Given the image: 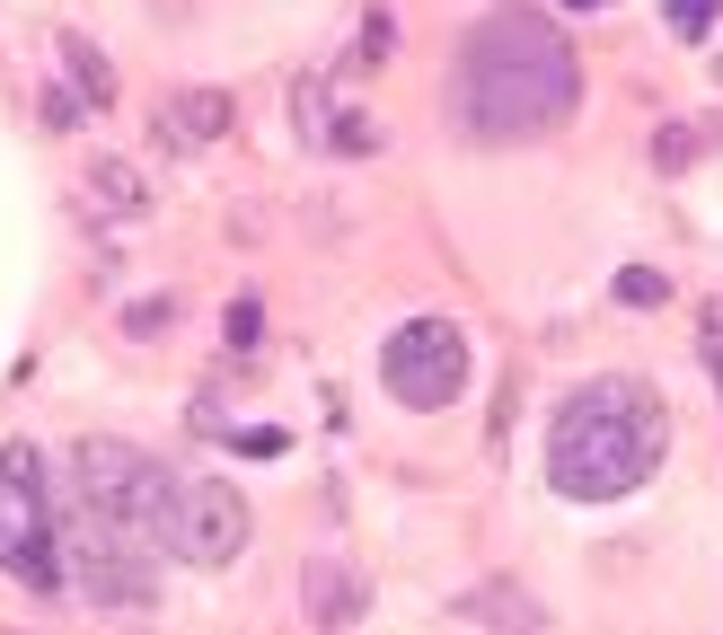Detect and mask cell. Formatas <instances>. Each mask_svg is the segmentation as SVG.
I'll return each instance as SVG.
<instances>
[{
  "instance_id": "obj_1",
  "label": "cell",
  "mask_w": 723,
  "mask_h": 635,
  "mask_svg": "<svg viewBox=\"0 0 723 635\" xmlns=\"http://www.w3.org/2000/svg\"><path fill=\"white\" fill-rule=\"evenodd\" d=\"M574 89H583V80H574L565 36H556L538 9H521V0H503L477 36H468L459 80H450L459 125L477 132V141H529V132L565 125V116H574Z\"/></svg>"
},
{
  "instance_id": "obj_2",
  "label": "cell",
  "mask_w": 723,
  "mask_h": 635,
  "mask_svg": "<svg viewBox=\"0 0 723 635\" xmlns=\"http://www.w3.org/2000/svg\"><path fill=\"white\" fill-rule=\"evenodd\" d=\"M662 450H671V415L644 380L574 388L547 424V477L574 504H617L626 486H644L662 468Z\"/></svg>"
},
{
  "instance_id": "obj_3",
  "label": "cell",
  "mask_w": 723,
  "mask_h": 635,
  "mask_svg": "<svg viewBox=\"0 0 723 635\" xmlns=\"http://www.w3.org/2000/svg\"><path fill=\"white\" fill-rule=\"evenodd\" d=\"M0 565L27 592H62V520H53V495H44V459L27 441L0 450Z\"/></svg>"
},
{
  "instance_id": "obj_4",
  "label": "cell",
  "mask_w": 723,
  "mask_h": 635,
  "mask_svg": "<svg viewBox=\"0 0 723 635\" xmlns=\"http://www.w3.org/2000/svg\"><path fill=\"white\" fill-rule=\"evenodd\" d=\"M71 583L98 601V609H150V547L159 538H141V529H123L116 512H98L89 495H80V512H71Z\"/></svg>"
},
{
  "instance_id": "obj_5",
  "label": "cell",
  "mask_w": 723,
  "mask_h": 635,
  "mask_svg": "<svg viewBox=\"0 0 723 635\" xmlns=\"http://www.w3.org/2000/svg\"><path fill=\"white\" fill-rule=\"evenodd\" d=\"M80 495H89L98 512H116L123 529H141V538H159V547H168V504H177V477H168L159 459L123 450V441H89V450H80Z\"/></svg>"
},
{
  "instance_id": "obj_6",
  "label": "cell",
  "mask_w": 723,
  "mask_h": 635,
  "mask_svg": "<svg viewBox=\"0 0 723 635\" xmlns=\"http://www.w3.org/2000/svg\"><path fill=\"white\" fill-rule=\"evenodd\" d=\"M379 380H388L397 406H450L468 388V336L450 318H406L379 354Z\"/></svg>"
},
{
  "instance_id": "obj_7",
  "label": "cell",
  "mask_w": 723,
  "mask_h": 635,
  "mask_svg": "<svg viewBox=\"0 0 723 635\" xmlns=\"http://www.w3.org/2000/svg\"><path fill=\"white\" fill-rule=\"evenodd\" d=\"M239 547H247L239 486H221V477H177V504H168V556H186V565H230Z\"/></svg>"
},
{
  "instance_id": "obj_8",
  "label": "cell",
  "mask_w": 723,
  "mask_h": 635,
  "mask_svg": "<svg viewBox=\"0 0 723 635\" xmlns=\"http://www.w3.org/2000/svg\"><path fill=\"white\" fill-rule=\"evenodd\" d=\"M345 609H354V583H345L336 565H318V574H309V618H318V627H336Z\"/></svg>"
},
{
  "instance_id": "obj_9",
  "label": "cell",
  "mask_w": 723,
  "mask_h": 635,
  "mask_svg": "<svg viewBox=\"0 0 723 635\" xmlns=\"http://www.w3.org/2000/svg\"><path fill=\"white\" fill-rule=\"evenodd\" d=\"M617 300H626V309H662V300H671V282H662V274H644V265H626V274H617Z\"/></svg>"
},
{
  "instance_id": "obj_10",
  "label": "cell",
  "mask_w": 723,
  "mask_h": 635,
  "mask_svg": "<svg viewBox=\"0 0 723 635\" xmlns=\"http://www.w3.org/2000/svg\"><path fill=\"white\" fill-rule=\"evenodd\" d=\"M177 107H186V116H177V132H186V141H195V132H221V125H230V107H221V98H177Z\"/></svg>"
},
{
  "instance_id": "obj_11",
  "label": "cell",
  "mask_w": 723,
  "mask_h": 635,
  "mask_svg": "<svg viewBox=\"0 0 723 635\" xmlns=\"http://www.w3.org/2000/svg\"><path fill=\"white\" fill-rule=\"evenodd\" d=\"M71 71H80V98H89V107H107V62H98L80 36H71Z\"/></svg>"
},
{
  "instance_id": "obj_12",
  "label": "cell",
  "mask_w": 723,
  "mask_h": 635,
  "mask_svg": "<svg viewBox=\"0 0 723 635\" xmlns=\"http://www.w3.org/2000/svg\"><path fill=\"white\" fill-rule=\"evenodd\" d=\"M715 18H723V0H671V27H680V36H706Z\"/></svg>"
},
{
  "instance_id": "obj_13",
  "label": "cell",
  "mask_w": 723,
  "mask_h": 635,
  "mask_svg": "<svg viewBox=\"0 0 723 635\" xmlns=\"http://www.w3.org/2000/svg\"><path fill=\"white\" fill-rule=\"evenodd\" d=\"M706 354H715V371H723V318H715V336H706Z\"/></svg>"
},
{
  "instance_id": "obj_14",
  "label": "cell",
  "mask_w": 723,
  "mask_h": 635,
  "mask_svg": "<svg viewBox=\"0 0 723 635\" xmlns=\"http://www.w3.org/2000/svg\"><path fill=\"white\" fill-rule=\"evenodd\" d=\"M574 9H608V0H574Z\"/></svg>"
}]
</instances>
